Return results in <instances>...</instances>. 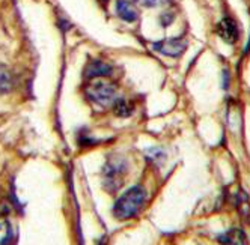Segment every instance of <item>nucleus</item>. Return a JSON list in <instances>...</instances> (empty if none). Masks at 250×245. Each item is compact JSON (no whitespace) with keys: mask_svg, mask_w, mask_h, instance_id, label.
<instances>
[{"mask_svg":"<svg viewBox=\"0 0 250 245\" xmlns=\"http://www.w3.org/2000/svg\"><path fill=\"white\" fill-rule=\"evenodd\" d=\"M146 200V191L142 187H131L116 200L113 206V215L118 220H130L136 217Z\"/></svg>","mask_w":250,"mask_h":245,"instance_id":"obj_1","label":"nucleus"},{"mask_svg":"<svg viewBox=\"0 0 250 245\" xmlns=\"http://www.w3.org/2000/svg\"><path fill=\"white\" fill-rule=\"evenodd\" d=\"M118 87L116 84L107 81V80H92L86 87L87 98L94 101L98 106H109L115 104L116 101Z\"/></svg>","mask_w":250,"mask_h":245,"instance_id":"obj_2","label":"nucleus"},{"mask_svg":"<svg viewBox=\"0 0 250 245\" xmlns=\"http://www.w3.org/2000/svg\"><path fill=\"white\" fill-rule=\"evenodd\" d=\"M152 48L157 53L167 56V57H178L181 56L186 48H187V41L183 38H167L163 41H158L152 44Z\"/></svg>","mask_w":250,"mask_h":245,"instance_id":"obj_3","label":"nucleus"},{"mask_svg":"<svg viewBox=\"0 0 250 245\" xmlns=\"http://www.w3.org/2000/svg\"><path fill=\"white\" fill-rule=\"evenodd\" d=\"M125 171H127V167H125L124 161L113 160L112 163H107V166L104 167L105 187H109L112 191H116L122 184V178Z\"/></svg>","mask_w":250,"mask_h":245,"instance_id":"obj_4","label":"nucleus"},{"mask_svg":"<svg viewBox=\"0 0 250 245\" xmlns=\"http://www.w3.org/2000/svg\"><path fill=\"white\" fill-rule=\"evenodd\" d=\"M216 32H217L219 37L228 44H235L240 38L238 26L232 19H223L222 21H219Z\"/></svg>","mask_w":250,"mask_h":245,"instance_id":"obj_5","label":"nucleus"},{"mask_svg":"<svg viewBox=\"0 0 250 245\" xmlns=\"http://www.w3.org/2000/svg\"><path fill=\"white\" fill-rule=\"evenodd\" d=\"M112 71H113V68L109 63H105L103 60H92V62H89L87 66L84 68V77L89 80L101 78V77L110 75Z\"/></svg>","mask_w":250,"mask_h":245,"instance_id":"obj_6","label":"nucleus"},{"mask_svg":"<svg viewBox=\"0 0 250 245\" xmlns=\"http://www.w3.org/2000/svg\"><path fill=\"white\" fill-rule=\"evenodd\" d=\"M222 245H247V236L241 229H229L219 236Z\"/></svg>","mask_w":250,"mask_h":245,"instance_id":"obj_7","label":"nucleus"},{"mask_svg":"<svg viewBox=\"0 0 250 245\" xmlns=\"http://www.w3.org/2000/svg\"><path fill=\"white\" fill-rule=\"evenodd\" d=\"M116 14L119 15V19L127 21V23H133L137 20V11L133 6V3H130L128 0H118L116 2Z\"/></svg>","mask_w":250,"mask_h":245,"instance_id":"obj_8","label":"nucleus"},{"mask_svg":"<svg viewBox=\"0 0 250 245\" xmlns=\"http://www.w3.org/2000/svg\"><path fill=\"white\" fill-rule=\"evenodd\" d=\"M12 86V77L6 68L0 66V92H8Z\"/></svg>","mask_w":250,"mask_h":245,"instance_id":"obj_9","label":"nucleus"},{"mask_svg":"<svg viewBox=\"0 0 250 245\" xmlns=\"http://www.w3.org/2000/svg\"><path fill=\"white\" fill-rule=\"evenodd\" d=\"M113 110H115V113H116L119 117H128V116L131 114V112H133L128 104L125 102V101H122V99H116V101H115V107H113Z\"/></svg>","mask_w":250,"mask_h":245,"instance_id":"obj_10","label":"nucleus"},{"mask_svg":"<svg viewBox=\"0 0 250 245\" xmlns=\"http://www.w3.org/2000/svg\"><path fill=\"white\" fill-rule=\"evenodd\" d=\"M8 238V226L5 221H0V245H3Z\"/></svg>","mask_w":250,"mask_h":245,"instance_id":"obj_11","label":"nucleus"},{"mask_svg":"<svg viewBox=\"0 0 250 245\" xmlns=\"http://www.w3.org/2000/svg\"><path fill=\"white\" fill-rule=\"evenodd\" d=\"M137 3H140V5H144V6H149V8H152V6H157V5H160L163 2V0H136Z\"/></svg>","mask_w":250,"mask_h":245,"instance_id":"obj_12","label":"nucleus"},{"mask_svg":"<svg viewBox=\"0 0 250 245\" xmlns=\"http://www.w3.org/2000/svg\"><path fill=\"white\" fill-rule=\"evenodd\" d=\"M160 20H162L163 26H169L173 21V15L172 14H163L162 17H160Z\"/></svg>","mask_w":250,"mask_h":245,"instance_id":"obj_13","label":"nucleus"}]
</instances>
